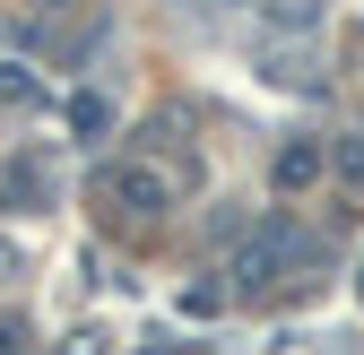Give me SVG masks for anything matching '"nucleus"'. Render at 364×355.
Masks as SVG:
<instances>
[{"label":"nucleus","mask_w":364,"mask_h":355,"mask_svg":"<svg viewBox=\"0 0 364 355\" xmlns=\"http://www.w3.org/2000/svg\"><path fill=\"white\" fill-rule=\"evenodd\" d=\"M312 260H321V243H312L295 217H269V226L252 234V251H243V286L278 278V269H312Z\"/></svg>","instance_id":"1"},{"label":"nucleus","mask_w":364,"mask_h":355,"mask_svg":"<svg viewBox=\"0 0 364 355\" xmlns=\"http://www.w3.org/2000/svg\"><path fill=\"white\" fill-rule=\"evenodd\" d=\"M321 148H312V139H295V148H278V165H269V182H278V191H304V182H321Z\"/></svg>","instance_id":"2"},{"label":"nucleus","mask_w":364,"mask_h":355,"mask_svg":"<svg viewBox=\"0 0 364 355\" xmlns=\"http://www.w3.org/2000/svg\"><path fill=\"white\" fill-rule=\"evenodd\" d=\"M113 200H130L139 217H156V208L173 200V182H165V173H148V165H130V173H113Z\"/></svg>","instance_id":"3"},{"label":"nucleus","mask_w":364,"mask_h":355,"mask_svg":"<svg viewBox=\"0 0 364 355\" xmlns=\"http://www.w3.org/2000/svg\"><path fill=\"white\" fill-rule=\"evenodd\" d=\"M70 130H78V139H105V130H113V104L105 96H70Z\"/></svg>","instance_id":"4"},{"label":"nucleus","mask_w":364,"mask_h":355,"mask_svg":"<svg viewBox=\"0 0 364 355\" xmlns=\"http://www.w3.org/2000/svg\"><path fill=\"white\" fill-rule=\"evenodd\" d=\"M0 96H9V104H35V78L26 70H0Z\"/></svg>","instance_id":"5"},{"label":"nucleus","mask_w":364,"mask_h":355,"mask_svg":"<svg viewBox=\"0 0 364 355\" xmlns=\"http://www.w3.org/2000/svg\"><path fill=\"white\" fill-rule=\"evenodd\" d=\"M0 355H18V321H0Z\"/></svg>","instance_id":"6"},{"label":"nucleus","mask_w":364,"mask_h":355,"mask_svg":"<svg viewBox=\"0 0 364 355\" xmlns=\"http://www.w3.org/2000/svg\"><path fill=\"white\" fill-rule=\"evenodd\" d=\"M43 9H70V0H43Z\"/></svg>","instance_id":"7"}]
</instances>
